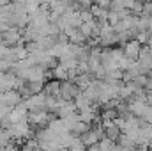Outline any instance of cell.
<instances>
[{"instance_id": "13", "label": "cell", "mask_w": 152, "mask_h": 151, "mask_svg": "<svg viewBox=\"0 0 152 151\" xmlns=\"http://www.w3.org/2000/svg\"><path fill=\"white\" fill-rule=\"evenodd\" d=\"M0 46H5L4 44V34H0Z\"/></svg>"}, {"instance_id": "2", "label": "cell", "mask_w": 152, "mask_h": 151, "mask_svg": "<svg viewBox=\"0 0 152 151\" xmlns=\"http://www.w3.org/2000/svg\"><path fill=\"white\" fill-rule=\"evenodd\" d=\"M23 43H25V41H23V30L9 27V29L4 32V44H5V46L14 48V46L23 44Z\"/></svg>"}, {"instance_id": "4", "label": "cell", "mask_w": 152, "mask_h": 151, "mask_svg": "<svg viewBox=\"0 0 152 151\" xmlns=\"http://www.w3.org/2000/svg\"><path fill=\"white\" fill-rule=\"evenodd\" d=\"M21 103H23V96L16 91H7V93L2 94V105H5L9 109H16Z\"/></svg>"}, {"instance_id": "9", "label": "cell", "mask_w": 152, "mask_h": 151, "mask_svg": "<svg viewBox=\"0 0 152 151\" xmlns=\"http://www.w3.org/2000/svg\"><path fill=\"white\" fill-rule=\"evenodd\" d=\"M51 76H53V80H57V82L62 84V82H67V80H69V71H67L64 66L58 64L55 70H51Z\"/></svg>"}, {"instance_id": "5", "label": "cell", "mask_w": 152, "mask_h": 151, "mask_svg": "<svg viewBox=\"0 0 152 151\" xmlns=\"http://www.w3.org/2000/svg\"><path fill=\"white\" fill-rule=\"evenodd\" d=\"M42 94H44L46 98H60V82H57V80L46 82Z\"/></svg>"}, {"instance_id": "6", "label": "cell", "mask_w": 152, "mask_h": 151, "mask_svg": "<svg viewBox=\"0 0 152 151\" xmlns=\"http://www.w3.org/2000/svg\"><path fill=\"white\" fill-rule=\"evenodd\" d=\"M103 126H104V135H106V139H110V141H118L120 139V135H122V132H120V128L113 123H103Z\"/></svg>"}, {"instance_id": "7", "label": "cell", "mask_w": 152, "mask_h": 151, "mask_svg": "<svg viewBox=\"0 0 152 151\" xmlns=\"http://www.w3.org/2000/svg\"><path fill=\"white\" fill-rule=\"evenodd\" d=\"M80 139H81V142H83V144H85L87 148L97 146V144H99V141H101V139H99V135H97V133H96V132H94L92 128H90V130H88L87 133H83V135H81Z\"/></svg>"}, {"instance_id": "15", "label": "cell", "mask_w": 152, "mask_h": 151, "mask_svg": "<svg viewBox=\"0 0 152 151\" xmlns=\"http://www.w3.org/2000/svg\"><path fill=\"white\" fill-rule=\"evenodd\" d=\"M58 151H69V150H67V148H60Z\"/></svg>"}, {"instance_id": "11", "label": "cell", "mask_w": 152, "mask_h": 151, "mask_svg": "<svg viewBox=\"0 0 152 151\" xmlns=\"http://www.w3.org/2000/svg\"><path fill=\"white\" fill-rule=\"evenodd\" d=\"M67 150H69V151H87L88 148L81 142V139H80V137H75V139L71 141V144L67 146Z\"/></svg>"}, {"instance_id": "1", "label": "cell", "mask_w": 152, "mask_h": 151, "mask_svg": "<svg viewBox=\"0 0 152 151\" xmlns=\"http://www.w3.org/2000/svg\"><path fill=\"white\" fill-rule=\"evenodd\" d=\"M81 94V89L76 85L75 82H62L60 84V100L62 101H75L76 98Z\"/></svg>"}, {"instance_id": "14", "label": "cell", "mask_w": 152, "mask_h": 151, "mask_svg": "<svg viewBox=\"0 0 152 151\" xmlns=\"http://www.w3.org/2000/svg\"><path fill=\"white\" fill-rule=\"evenodd\" d=\"M112 151H124V150H122L120 146H115V148H113V150H112Z\"/></svg>"}, {"instance_id": "12", "label": "cell", "mask_w": 152, "mask_h": 151, "mask_svg": "<svg viewBox=\"0 0 152 151\" xmlns=\"http://www.w3.org/2000/svg\"><path fill=\"white\" fill-rule=\"evenodd\" d=\"M97 146H99V150H101V151H112L115 148V142L104 137V139H101V141H99V144H97Z\"/></svg>"}, {"instance_id": "8", "label": "cell", "mask_w": 152, "mask_h": 151, "mask_svg": "<svg viewBox=\"0 0 152 151\" xmlns=\"http://www.w3.org/2000/svg\"><path fill=\"white\" fill-rule=\"evenodd\" d=\"M75 105H76V110H78V112H83V110H88V109H92V107H94V105H92V101H90L83 93H81V94L75 100Z\"/></svg>"}, {"instance_id": "3", "label": "cell", "mask_w": 152, "mask_h": 151, "mask_svg": "<svg viewBox=\"0 0 152 151\" xmlns=\"http://www.w3.org/2000/svg\"><path fill=\"white\" fill-rule=\"evenodd\" d=\"M142 44L136 41V39H131L126 46H122V50H124V57H127V59H131V61H138L140 59V53H142Z\"/></svg>"}, {"instance_id": "10", "label": "cell", "mask_w": 152, "mask_h": 151, "mask_svg": "<svg viewBox=\"0 0 152 151\" xmlns=\"http://www.w3.org/2000/svg\"><path fill=\"white\" fill-rule=\"evenodd\" d=\"M118 146H120L124 151L138 148V144L134 142V139H131V137H129V135H126V133H122V135H120V139H118Z\"/></svg>"}]
</instances>
